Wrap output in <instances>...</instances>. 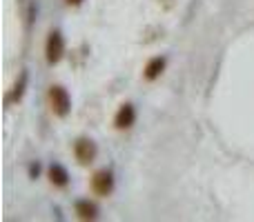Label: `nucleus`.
Instances as JSON below:
<instances>
[{
  "mask_svg": "<svg viewBox=\"0 0 254 222\" xmlns=\"http://www.w3.org/2000/svg\"><path fill=\"white\" fill-rule=\"evenodd\" d=\"M47 100H49V107H52L54 116L58 118H65L67 113L71 111V98L67 93V89L63 85H52L47 91Z\"/></svg>",
  "mask_w": 254,
  "mask_h": 222,
  "instance_id": "1",
  "label": "nucleus"
},
{
  "mask_svg": "<svg viewBox=\"0 0 254 222\" xmlns=\"http://www.w3.org/2000/svg\"><path fill=\"white\" fill-rule=\"evenodd\" d=\"M65 56V38L58 29H52L45 40V60L47 65H58Z\"/></svg>",
  "mask_w": 254,
  "mask_h": 222,
  "instance_id": "2",
  "label": "nucleus"
},
{
  "mask_svg": "<svg viewBox=\"0 0 254 222\" xmlns=\"http://www.w3.org/2000/svg\"><path fill=\"white\" fill-rule=\"evenodd\" d=\"M96 156H98V149L92 138H78L74 142V158L78 160V165L89 167L96 160Z\"/></svg>",
  "mask_w": 254,
  "mask_h": 222,
  "instance_id": "3",
  "label": "nucleus"
},
{
  "mask_svg": "<svg viewBox=\"0 0 254 222\" xmlns=\"http://www.w3.org/2000/svg\"><path fill=\"white\" fill-rule=\"evenodd\" d=\"M92 191L96 193L98 198H107L114 191V176H112V171L101 169L92 176Z\"/></svg>",
  "mask_w": 254,
  "mask_h": 222,
  "instance_id": "4",
  "label": "nucleus"
},
{
  "mask_svg": "<svg viewBox=\"0 0 254 222\" xmlns=\"http://www.w3.org/2000/svg\"><path fill=\"white\" fill-rule=\"evenodd\" d=\"M136 122V109L131 102H123V105L119 107V111H116L114 116V127L119 131H127L131 129V125Z\"/></svg>",
  "mask_w": 254,
  "mask_h": 222,
  "instance_id": "5",
  "label": "nucleus"
},
{
  "mask_svg": "<svg viewBox=\"0 0 254 222\" xmlns=\"http://www.w3.org/2000/svg\"><path fill=\"white\" fill-rule=\"evenodd\" d=\"M165 65H167V60L163 56L149 58L147 65H145V69H143V78L147 80V83H154V80H158V78H161V74L165 71Z\"/></svg>",
  "mask_w": 254,
  "mask_h": 222,
  "instance_id": "6",
  "label": "nucleus"
},
{
  "mask_svg": "<svg viewBox=\"0 0 254 222\" xmlns=\"http://www.w3.org/2000/svg\"><path fill=\"white\" fill-rule=\"evenodd\" d=\"M47 176H49V182L58 189H65L67 184H69V174H67V169L63 165H58V162H54V165L49 167Z\"/></svg>",
  "mask_w": 254,
  "mask_h": 222,
  "instance_id": "7",
  "label": "nucleus"
},
{
  "mask_svg": "<svg viewBox=\"0 0 254 222\" xmlns=\"http://www.w3.org/2000/svg\"><path fill=\"white\" fill-rule=\"evenodd\" d=\"M74 211H76V216H78L80 220H96L98 218L96 205L89 202V200H78L76 202V207H74Z\"/></svg>",
  "mask_w": 254,
  "mask_h": 222,
  "instance_id": "8",
  "label": "nucleus"
},
{
  "mask_svg": "<svg viewBox=\"0 0 254 222\" xmlns=\"http://www.w3.org/2000/svg\"><path fill=\"white\" fill-rule=\"evenodd\" d=\"M25 85H27V74H20V80L13 85V89L9 91V96H7V105H11V102H18V100H20L22 93H25Z\"/></svg>",
  "mask_w": 254,
  "mask_h": 222,
  "instance_id": "9",
  "label": "nucleus"
},
{
  "mask_svg": "<svg viewBox=\"0 0 254 222\" xmlns=\"http://www.w3.org/2000/svg\"><path fill=\"white\" fill-rule=\"evenodd\" d=\"M67 4H69V7H80L83 0H67Z\"/></svg>",
  "mask_w": 254,
  "mask_h": 222,
  "instance_id": "10",
  "label": "nucleus"
},
{
  "mask_svg": "<svg viewBox=\"0 0 254 222\" xmlns=\"http://www.w3.org/2000/svg\"><path fill=\"white\" fill-rule=\"evenodd\" d=\"M29 174H31V176H38V165H31V167H29Z\"/></svg>",
  "mask_w": 254,
  "mask_h": 222,
  "instance_id": "11",
  "label": "nucleus"
}]
</instances>
